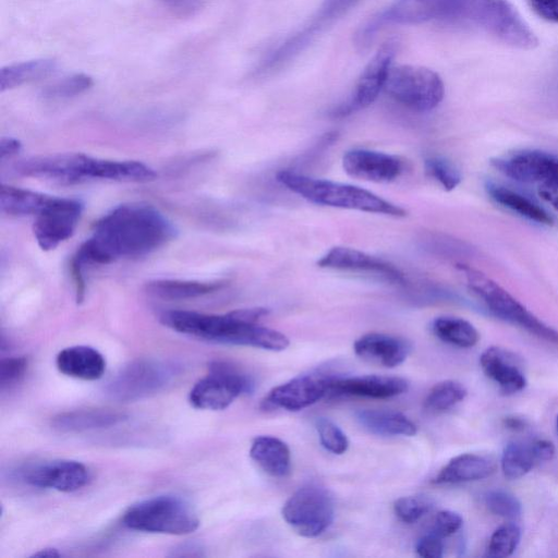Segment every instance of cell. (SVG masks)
<instances>
[{
    "label": "cell",
    "mask_w": 558,
    "mask_h": 558,
    "mask_svg": "<svg viewBox=\"0 0 558 558\" xmlns=\"http://www.w3.org/2000/svg\"><path fill=\"white\" fill-rule=\"evenodd\" d=\"M93 84V77L88 74L75 73L47 85L41 96L48 100L69 99L85 93Z\"/></svg>",
    "instance_id": "34"
},
{
    "label": "cell",
    "mask_w": 558,
    "mask_h": 558,
    "mask_svg": "<svg viewBox=\"0 0 558 558\" xmlns=\"http://www.w3.org/2000/svg\"><path fill=\"white\" fill-rule=\"evenodd\" d=\"M353 350L357 356L369 363L396 367L407 360L412 345L408 340L397 336L369 332L356 339Z\"/></svg>",
    "instance_id": "20"
},
{
    "label": "cell",
    "mask_w": 558,
    "mask_h": 558,
    "mask_svg": "<svg viewBox=\"0 0 558 558\" xmlns=\"http://www.w3.org/2000/svg\"><path fill=\"white\" fill-rule=\"evenodd\" d=\"M425 172L446 191L454 190L462 177L453 162L441 156H430L424 160Z\"/></svg>",
    "instance_id": "35"
},
{
    "label": "cell",
    "mask_w": 558,
    "mask_h": 558,
    "mask_svg": "<svg viewBox=\"0 0 558 558\" xmlns=\"http://www.w3.org/2000/svg\"><path fill=\"white\" fill-rule=\"evenodd\" d=\"M221 281L156 279L146 283V292L155 298L175 301L203 296L220 290Z\"/></svg>",
    "instance_id": "28"
},
{
    "label": "cell",
    "mask_w": 558,
    "mask_h": 558,
    "mask_svg": "<svg viewBox=\"0 0 558 558\" xmlns=\"http://www.w3.org/2000/svg\"><path fill=\"white\" fill-rule=\"evenodd\" d=\"M253 389L252 378L240 367L227 361H213L208 374L191 389L189 401L196 409L223 410Z\"/></svg>",
    "instance_id": "7"
},
{
    "label": "cell",
    "mask_w": 558,
    "mask_h": 558,
    "mask_svg": "<svg viewBox=\"0 0 558 558\" xmlns=\"http://www.w3.org/2000/svg\"><path fill=\"white\" fill-rule=\"evenodd\" d=\"M521 530L514 523L499 526L492 534L487 547L489 557L501 558L512 555L520 543Z\"/></svg>",
    "instance_id": "36"
},
{
    "label": "cell",
    "mask_w": 558,
    "mask_h": 558,
    "mask_svg": "<svg viewBox=\"0 0 558 558\" xmlns=\"http://www.w3.org/2000/svg\"><path fill=\"white\" fill-rule=\"evenodd\" d=\"M536 459L531 446L520 442H510L506 446L501 457L504 475L515 480L525 475L533 468Z\"/></svg>",
    "instance_id": "33"
},
{
    "label": "cell",
    "mask_w": 558,
    "mask_h": 558,
    "mask_svg": "<svg viewBox=\"0 0 558 558\" xmlns=\"http://www.w3.org/2000/svg\"><path fill=\"white\" fill-rule=\"evenodd\" d=\"M331 378L323 374L294 377L272 388L263 400V405L287 411L305 409L329 393Z\"/></svg>",
    "instance_id": "14"
},
{
    "label": "cell",
    "mask_w": 558,
    "mask_h": 558,
    "mask_svg": "<svg viewBox=\"0 0 558 558\" xmlns=\"http://www.w3.org/2000/svg\"><path fill=\"white\" fill-rule=\"evenodd\" d=\"M432 508L433 502L426 496H403L393 502L395 514L408 524L418 521Z\"/></svg>",
    "instance_id": "38"
},
{
    "label": "cell",
    "mask_w": 558,
    "mask_h": 558,
    "mask_svg": "<svg viewBox=\"0 0 558 558\" xmlns=\"http://www.w3.org/2000/svg\"><path fill=\"white\" fill-rule=\"evenodd\" d=\"M395 54V43L384 44L362 71L350 97L332 109L330 114L337 118L347 117L373 104L384 89Z\"/></svg>",
    "instance_id": "12"
},
{
    "label": "cell",
    "mask_w": 558,
    "mask_h": 558,
    "mask_svg": "<svg viewBox=\"0 0 558 558\" xmlns=\"http://www.w3.org/2000/svg\"><path fill=\"white\" fill-rule=\"evenodd\" d=\"M432 331L441 341L463 349L474 347L480 340L477 329L460 317H437L432 323Z\"/></svg>",
    "instance_id": "31"
},
{
    "label": "cell",
    "mask_w": 558,
    "mask_h": 558,
    "mask_svg": "<svg viewBox=\"0 0 558 558\" xmlns=\"http://www.w3.org/2000/svg\"><path fill=\"white\" fill-rule=\"evenodd\" d=\"M316 430L318 433L320 444L326 450L335 454H342L348 450L349 440L345 434L329 418H317Z\"/></svg>",
    "instance_id": "39"
},
{
    "label": "cell",
    "mask_w": 558,
    "mask_h": 558,
    "mask_svg": "<svg viewBox=\"0 0 558 558\" xmlns=\"http://www.w3.org/2000/svg\"><path fill=\"white\" fill-rule=\"evenodd\" d=\"M497 469L493 458L462 453L452 458L433 478L435 484H459L486 478Z\"/></svg>",
    "instance_id": "23"
},
{
    "label": "cell",
    "mask_w": 558,
    "mask_h": 558,
    "mask_svg": "<svg viewBox=\"0 0 558 558\" xmlns=\"http://www.w3.org/2000/svg\"><path fill=\"white\" fill-rule=\"evenodd\" d=\"M504 175L523 183L558 179V156L542 150H521L492 160Z\"/></svg>",
    "instance_id": "15"
},
{
    "label": "cell",
    "mask_w": 558,
    "mask_h": 558,
    "mask_svg": "<svg viewBox=\"0 0 558 558\" xmlns=\"http://www.w3.org/2000/svg\"><path fill=\"white\" fill-rule=\"evenodd\" d=\"M130 530L171 535L193 533L199 526L194 509L180 497L162 495L138 501L122 517Z\"/></svg>",
    "instance_id": "5"
},
{
    "label": "cell",
    "mask_w": 558,
    "mask_h": 558,
    "mask_svg": "<svg viewBox=\"0 0 558 558\" xmlns=\"http://www.w3.org/2000/svg\"><path fill=\"white\" fill-rule=\"evenodd\" d=\"M485 189L495 203L517 215L536 223L553 225V217L543 207L517 191L493 182H488Z\"/></svg>",
    "instance_id": "27"
},
{
    "label": "cell",
    "mask_w": 558,
    "mask_h": 558,
    "mask_svg": "<svg viewBox=\"0 0 558 558\" xmlns=\"http://www.w3.org/2000/svg\"><path fill=\"white\" fill-rule=\"evenodd\" d=\"M469 290L498 318L558 345V331L534 316L513 295L480 270L458 265Z\"/></svg>",
    "instance_id": "4"
},
{
    "label": "cell",
    "mask_w": 558,
    "mask_h": 558,
    "mask_svg": "<svg viewBox=\"0 0 558 558\" xmlns=\"http://www.w3.org/2000/svg\"><path fill=\"white\" fill-rule=\"evenodd\" d=\"M83 213V203L76 198L50 196L35 216L33 232L44 251L56 248L73 235Z\"/></svg>",
    "instance_id": "11"
},
{
    "label": "cell",
    "mask_w": 558,
    "mask_h": 558,
    "mask_svg": "<svg viewBox=\"0 0 558 558\" xmlns=\"http://www.w3.org/2000/svg\"><path fill=\"white\" fill-rule=\"evenodd\" d=\"M267 315L268 310L264 307L234 310L223 315L170 310L161 313L160 322L177 332L211 342L286 350L290 344L286 335L258 325Z\"/></svg>",
    "instance_id": "2"
},
{
    "label": "cell",
    "mask_w": 558,
    "mask_h": 558,
    "mask_svg": "<svg viewBox=\"0 0 558 558\" xmlns=\"http://www.w3.org/2000/svg\"><path fill=\"white\" fill-rule=\"evenodd\" d=\"M384 90L397 102L418 112L436 108L445 95L444 82L435 71L411 64L391 65Z\"/></svg>",
    "instance_id": "6"
},
{
    "label": "cell",
    "mask_w": 558,
    "mask_h": 558,
    "mask_svg": "<svg viewBox=\"0 0 558 558\" xmlns=\"http://www.w3.org/2000/svg\"><path fill=\"white\" fill-rule=\"evenodd\" d=\"M409 381L399 376L365 375L331 378L329 393L388 399L408 391Z\"/></svg>",
    "instance_id": "18"
},
{
    "label": "cell",
    "mask_w": 558,
    "mask_h": 558,
    "mask_svg": "<svg viewBox=\"0 0 558 558\" xmlns=\"http://www.w3.org/2000/svg\"><path fill=\"white\" fill-rule=\"evenodd\" d=\"M444 549L442 538L432 532L423 535L415 544L416 554L425 558H441Z\"/></svg>",
    "instance_id": "42"
},
{
    "label": "cell",
    "mask_w": 558,
    "mask_h": 558,
    "mask_svg": "<svg viewBox=\"0 0 558 558\" xmlns=\"http://www.w3.org/2000/svg\"><path fill=\"white\" fill-rule=\"evenodd\" d=\"M536 461H549L555 456V446L546 439H538L531 445Z\"/></svg>",
    "instance_id": "46"
},
{
    "label": "cell",
    "mask_w": 558,
    "mask_h": 558,
    "mask_svg": "<svg viewBox=\"0 0 558 558\" xmlns=\"http://www.w3.org/2000/svg\"><path fill=\"white\" fill-rule=\"evenodd\" d=\"M556 428H557V433H558V415H557V418H556Z\"/></svg>",
    "instance_id": "51"
},
{
    "label": "cell",
    "mask_w": 558,
    "mask_h": 558,
    "mask_svg": "<svg viewBox=\"0 0 558 558\" xmlns=\"http://www.w3.org/2000/svg\"><path fill=\"white\" fill-rule=\"evenodd\" d=\"M49 195L2 184L0 189V208L8 216H36L49 199Z\"/></svg>",
    "instance_id": "30"
},
{
    "label": "cell",
    "mask_w": 558,
    "mask_h": 558,
    "mask_svg": "<svg viewBox=\"0 0 558 558\" xmlns=\"http://www.w3.org/2000/svg\"><path fill=\"white\" fill-rule=\"evenodd\" d=\"M173 15L189 17L196 14L204 5L205 0H159Z\"/></svg>",
    "instance_id": "43"
},
{
    "label": "cell",
    "mask_w": 558,
    "mask_h": 558,
    "mask_svg": "<svg viewBox=\"0 0 558 558\" xmlns=\"http://www.w3.org/2000/svg\"><path fill=\"white\" fill-rule=\"evenodd\" d=\"M487 509L495 515L505 519H517L521 514V502L509 492L494 489L486 493L484 497Z\"/></svg>",
    "instance_id": "37"
},
{
    "label": "cell",
    "mask_w": 558,
    "mask_h": 558,
    "mask_svg": "<svg viewBox=\"0 0 558 558\" xmlns=\"http://www.w3.org/2000/svg\"><path fill=\"white\" fill-rule=\"evenodd\" d=\"M128 416L111 409H84L56 415L51 424L61 432L80 433L108 428L125 421Z\"/></svg>",
    "instance_id": "24"
},
{
    "label": "cell",
    "mask_w": 558,
    "mask_h": 558,
    "mask_svg": "<svg viewBox=\"0 0 558 558\" xmlns=\"http://www.w3.org/2000/svg\"><path fill=\"white\" fill-rule=\"evenodd\" d=\"M60 556H61V553L58 549L52 548V547L39 549L38 551H36L32 555V557H38V558H57Z\"/></svg>",
    "instance_id": "50"
},
{
    "label": "cell",
    "mask_w": 558,
    "mask_h": 558,
    "mask_svg": "<svg viewBox=\"0 0 558 558\" xmlns=\"http://www.w3.org/2000/svg\"><path fill=\"white\" fill-rule=\"evenodd\" d=\"M83 181L109 180L119 182H149L156 172L149 166L136 160H113L95 158L83 154L81 163Z\"/></svg>",
    "instance_id": "19"
},
{
    "label": "cell",
    "mask_w": 558,
    "mask_h": 558,
    "mask_svg": "<svg viewBox=\"0 0 558 558\" xmlns=\"http://www.w3.org/2000/svg\"><path fill=\"white\" fill-rule=\"evenodd\" d=\"M462 523L463 520L459 513L451 510H442L435 515L430 532L445 538L458 532Z\"/></svg>",
    "instance_id": "41"
},
{
    "label": "cell",
    "mask_w": 558,
    "mask_h": 558,
    "mask_svg": "<svg viewBox=\"0 0 558 558\" xmlns=\"http://www.w3.org/2000/svg\"><path fill=\"white\" fill-rule=\"evenodd\" d=\"M537 193L542 199L558 211V179L538 183Z\"/></svg>",
    "instance_id": "45"
},
{
    "label": "cell",
    "mask_w": 558,
    "mask_h": 558,
    "mask_svg": "<svg viewBox=\"0 0 558 558\" xmlns=\"http://www.w3.org/2000/svg\"><path fill=\"white\" fill-rule=\"evenodd\" d=\"M465 387L456 380H442L436 384L424 400V408L433 413L447 411L466 397Z\"/></svg>",
    "instance_id": "32"
},
{
    "label": "cell",
    "mask_w": 558,
    "mask_h": 558,
    "mask_svg": "<svg viewBox=\"0 0 558 558\" xmlns=\"http://www.w3.org/2000/svg\"><path fill=\"white\" fill-rule=\"evenodd\" d=\"M504 426L513 432L523 430L526 426L524 420L518 416H507L502 420Z\"/></svg>",
    "instance_id": "49"
},
{
    "label": "cell",
    "mask_w": 558,
    "mask_h": 558,
    "mask_svg": "<svg viewBox=\"0 0 558 558\" xmlns=\"http://www.w3.org/2000/svg\"><path fill=\"white\" fill-rule=\"evenodd\" d=\"M355 417L361 426L380 436H413L417 427L407 415L391 410H360Z\"/></svg>",
    "instance_id": "26"
},
{
    "label": "cell",
    "mask_w": 558,
    "mask_h": 558,
    "mask_svg": "<svg viewBox=\"0 0 558 558\" xmlns=\"http://www.w3.org/2000/svg\"><path fill=\"white\" fill-rule=\"evenodd\" d=\"M342 167L352 178L376 183L395 181L404 170L403 160L383 151L355 148L342 157Z\"/></svg>",
    "instance_id": "17"
},
{
    "label": "cell",
    "mask_w": 558,
    "mask_h": 558,
    "mask_svg": "<svg viewBox=\"0 0 558 558\" xmlns=\"http://www.w3.org/2000/svg\"><path fill=\"white\" fill-rule=\"evenodd\" d=\"M359 0H324L311 21L265 58L257 72L268 74L281 69L303 52L330 25L348 13Z\"/></svg>",
    "instance_id": "10"
},
{
    "label": "cell",
    "mask_w": 558,
    "mask_h": 558,
    "mask_svg": "<svg viewBox=\"0 0 558 558\" xmlns=\"http://www.w3.org/2000/svg\"><path fill=\"white\" fill-rule=\"evenodd\" d=\"M250 456L264 472L274 477H284L291 471L290 449L277 437L269 435L255 437Z\"/></svg>",
    "instance_id": "25"
},
{
    "label": "cell",
    "mask_w": 558,
    "mask_h": 558,
    "mask_svg": "<svg viewBox=\"0 0 558 558\" xmlns=\"http://www.w3.org/2000/svg\"><path fill=\"white\" fill-rule=\"evenodd\" d=\"M25 483L38 488L72 493L86 486L90 474L85 464L74 460H52L22 471Z\"/></svg>",
    "instance_id": "13"
},
{
    "label": "cell",
    "mask_w": 558,
    "mask_h": 558,
    "mask_svg": "<svg viewBox=\"0 0 558 558\" xmlns=\"http://www.w3.org/2000/svg\"><path fill=\"white\" fill-rule=\"evenodd\" d=\"M22 149V143L14 137H2L0 141V159L11 158Z\"/></svg>",
    "instance_id": "47"
},
{
    "label": "cell",
    "mask_w": 558,
    "mask_h": 558,
    "mask_svg": "<svg viewBox=\"0 0 558 558\" xmlns=\"http://www.w3.org/2000/svg\"><path fill=\"white\" fill-rule=\"evenodd\" d=\"M56 68L57 61L51 58L33 59L2 66L0 69V92L41 80L53 73Z\"/></svg>",
    "instance_id": "29"
},
{
    "label": "cell",
    "mask_w": 558,
    "mask_h": 558,
    "mask_svg": "<svg viewBox=\"0 0 558 558\" xmlns=\"http://www.w3.org/2000/svg\"><path fill=\"white\" fill-rule=\"evenodd\" d=\"M174 235L173 223L151 205L130 203L114 207L95 223L92 235L71 259L76 301L84 298L86 267L146 256Z\"/></svg>",
    "instance_id": "1"
},
{
    "label": "cell",
    "mask_w": 558,
    "mask_h": 558,
    "mask_svg": "<svg viewBox=\"0 0 558 558\" xmlns=\"http://www.w3.org/2000/svg\"><path fill=\"white\" fill-rule=\"evenodd\" d=\"M322 268L372 274L389 282L404 286L407 278L392 264L356 248L333 246L318 260Z\"/></svg>",
    "instance_id": "16"
},
{
    "label": "cell",
    "mask_w": 558,
    "mask_h": 558,
    "mask_svg": "<svg viewBox=\"0 0 558 558\" xmlns=\"http://www.w3.org/2000/svg\"><path fill=\"white\" fill-rule=\"evenodd\" d=\"M282 517L299 535L316 537L333 521V497L320 485L306 484L295 490L284 502Z\"/></svg>",
    "instance_id": "9"
},
{
    "label": "cell",
    "mask_w": 558,
    "mask_h": 558,
    "mask_svg": "<svg viewBox=\"0 0 558 558\" xmlns=\"http://www.w3.org/2000/svg\"><path fill=\"white\" fill-rule=\"evenodd\" d=\"M28 361L25 356L4 357L0 362V387L1 390L11 388L25 375Z\"/></svg>",
    "instance_id": "40"
},
{
    "label": "cell",
    "mask_w": 558,
    "mask_h": 558,
    "mask_svg": "<svg viewBox=\"0 0 558 558\" xmlns=\"http://www.w3.org/2000/svg\"><path fill=\"white\" fill-rule=\"evenodd\" d=\"M56 366L65 376L82 380H97L106 371V360L95 348L72 345L58 353Z\"/></svg>",
    "instance_id": "22"
},
{
    "label": "cell",
    "mask_w": 558,
    "mask_h": 558,
    "mask_svg": "<svg viewBox=\"0 0 558 558\" xmlns=\"http://www.w3.org/2000/svg\"><path fill=\"white\" fill-rule=\"evenodd\" d=\"M203 548L199 544L196 543H186L181 544L178 547L172 549L171 556L175 557H197L204 556Z\"/></svg>",
    "instance_id": "48"
},
{
    "label": "cell",
    "mask_w": 558,
    "mask_h": 558,
    "mask_svg": "<svg viewBox=\"0 0 558 558\" xmlns=\"http://www.w3.org/2000/svg\"><path fill=\"white\" fill-rule=\"evenodd\" d=\"M480 365L484 374L506 395L519 392L526 386L519 360L507 349L487 348L480 356Z\"/></svg>",
    "instance_id": "21"
},
{
    "label": "cell",
    "mask_w": 558,
    "mask_h": 558,
    "mask_svg": "<svg viewBox=\"0 0 558 558\" xmlns=\"http://www.w3.org/2000/svg\"><path fill=\"white\" fill-rule=\"evenodd\" d=\"M527 2L539 17L558 23V0H527Z\"/></svg>",
    "instance_id": "44"
},
{
    "label": "cell",
    "mask_w": 558,
    "mask_h": 558,
    "mask_svg": "<svg viewBox=\"0 0 558 558\" xmlns=\"http://www.w3.org/2000/svg\"><path fill=\"white\" fill-rule=\"evenodd\" d=\"M178 367L158 360H135L109 380L106 393L118 401H135L155 395L177 376Z\"/></svg>",
    "instance_id": "8"
},
{
    "label": "cell",
    "mask_w": 558,
    "mask_h": 558,
    "mask_svg": "<svg viewBox=\"0 0 558 558\" xmlns=\"http://www.w3.org/2000/svg\"><path fill=\"white\" fill-rule=\"evenodd\" d=\"M276 179L293 193L317 205L392 217L408 215L404 208L356 185L312 178L288 169L278 171Z\"/></svg>",
    "instance_id": "3"
}]
</instances>
